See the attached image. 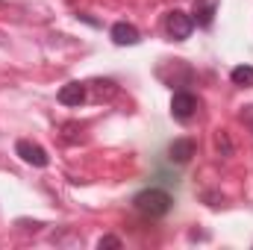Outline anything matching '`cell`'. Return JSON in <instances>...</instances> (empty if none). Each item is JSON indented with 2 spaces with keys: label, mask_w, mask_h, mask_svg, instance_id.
Listing matches in <instances>:
<instances>
[{
  "label": "cell",
  "mask_w": 253,
  "mask_h": 250,
  "mask_svg": "<svg viewBox=\"0 0 253 250\" xmlns=\"http://www.w3.org/2000/svg\"><path fill=\"white\" fill-rule=\"evenodd\" d=\"M239 121H242V124H245V126L253 132V103L242 106V112H239Z\"/></svg>",
  "instance_id": "cell-11"
},
{
  "label": "cell",
  "mask_w": 253,
  "mask_h": 250,
  "mask_svg": "<svg viewBox=\"0 0 253 250\" xmlns=\"http://www.w3.org/2000/svg\"><path fill=\"white\" fill-rule=\"evenodd\" d=\"M194 112H197V97L191 91H174V97H171V118L186 124V121L194 118Z\"/></svg>",
  "instance_id": "cell-4"
},
{
  "label": "cell",
  "mask_w": 253,
  "mask_h": 250,
  "mask_svg": "<svg viewBox=\"0 0 253 250\" xmlns=\"http://www.w3.org/2000/svg\"><path fill=\"white\" fill-rule=\"evenodd\" d=\"M194 153H197L194 138H174V141L168 144V159H171V162H177V165L191 162V156H194Z\"/></svg>",
  "instance_id": "cell-7"
},
{
  "label": "cell",
  "mask_w": 253,
  "mask_h": 250,
  "mask_svg": "<svg viewBox=\"0 0 253 250\" xmlns=\"http://www.w3.org/2000/svg\"><path fill=\"white\" fill-rule=\"evenodd\" d=\"M15 153L27 162V165H33V168H47L50 165V156H47V150L42 147V144H36V141H30V138H21L18 144H15Z\"/></svg>",
  "instance_id": "cell-3"
},
{
  "label": "cell",
  "mask_w": 253,
  "mask_h": 250,
  "mask_svg": "<svg viewBox=\"0 0 253 250\" xmlns=\"http://www.w3.org/2000/svg\"><path fill=\"white\" fill-rule=\"evenodd\" d=\"M165 36L171 39V42H186L191 36V30H194V21H191L189 12H183V9H171L168 15H165Z\"/></svg>",
  "instance_id": "cell-2"
},
{
  "label": "cell",
  "mask_w": 253,
  "mask_h": 250,
  "mask_svg": "<svg viewBox=\"0 0 253 250\" xmlns=\"http://www.w3.org/2000/svg\"><path fill=\"white\" fill-rule=\"evenodd\" d=\"M109 36H112V42H115L118 47H135V44L141 42V33H138L132 24H126V21H118V24H112Z\"/></svg>",
  "instance_id": "cell-6"
},
{
  "label": "cell",
  "mask_w": 253,
  "mask_h": 250,
  "mask_svg": "<svg viewBox=\"0 0 253 250\" xmlns=\"http://www.w3.org/2000/svg\"><path fill=\"white\" fill-rule=\"evenodd\" d=\"M56 97H59L62 106H80V103L88 97V88H85V83H68V85L59 88Z\"/></svg>",
  "instance_id": "cell-8"
},
{
  "label": "cell",
  "mask_w": 253,
  "mask_h": 250,
  "mask_svg": "<svg viewBox=\"0 0 253 250\" xmlns=\"http://www.w3.org/2000/svg\"><path fill=\"white\" fill-rule=\"evenodd\" d=\"M132 206H135V212H141V215H147V218H165L171 209H174V197L165 191V188H141L135 197H132Z\"/></svg>",
  "instance_id": "cell-1"
},
{
  "label": "cell",
  "mask_w": 253,
  "mask_h": 250,
  "mask_svg": "<svg viewBox=\"0 0 253 250\" xmlns=\"http://www.w3.org/2000/svg\"><path fill=\"white\" fill-rule=\"evenodd\" d=\"M218 6H221V0H194V12H191V21H194L200 30H209V27L215 24Z\"/></svg>",
  "instance_id": "cell-5"
},
{
  "label": "cell",
  "mask_w": 253,
  "mask_h": 250,
  "mask_svg": "<svg viewBox=\"0 0 253 250\" xmlns=\"http://www.w3.org/2000/svg\"><path fill=\"white\" fill-rule=\"evenodd\" d=\"M230 80H233V85H253V65H236L233 71H230Z\"/></svg>",
  "instance_id": "cell-9"
},
{
  "label": "cell",
  "mask_w": 253,
  "mask_h": 250,
  "mask_svg": "<svg viewBox=\"0 0 253 250\" xmlns=\"http://www.w3.org/2000/svg\"><path fill=\"white\" fill-rule=\"evenodd\" d=\"M97 248H100V250H106V248H112V250H121V248H124V242H121L118 236H103V239L97 242Z\"/></svg>",
  "instance_id": "cell-10"
}]
</instances>
